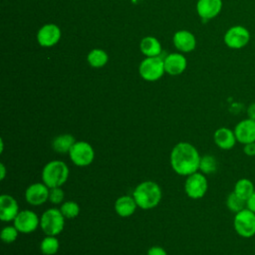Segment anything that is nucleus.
Listing matches in <instances>:
<instances>
[{"instance_id":"nucleus-35","label":"nucleus","mask_w":255,"mask_h":255,"mask_svg":"<svg viewBox=\"0 0 255 255\" xmlns=\"http://www.w3.org/2000/svg\"><path fill=\"white\" fill-rule=\"evenodd\" d=\"M0 142H1V147H0V152H3V148H4V142H3V139L1 138V140H0Z\"/></svg>"},{"instance_id":"nucleus-30","label":"nucleus","mask_w":255,"mask_h":255,"mask_svg":"<svg viewBox=\"0 0 255 255\" xmlns=\"http://www.w3.org/2000/svg\"><path fill=\"white\" fill-rule=\"evenodd\" d=\"M243 152L247 156H255V141L243 144Z\"/></svg>"},{"instance_id":"nucleus-5","label":"nucleus","mask_w":255,"mask_h":255,"mask_svg":"<svg viewBox=\"0 0 255 255\" xmlns=\"http://www.w3.org/2000/svg\"><path fill=\"white\" fill-rule=\"evenodd\" d=\"M233 227L240 237H253L255 235V213L247 207L235 213L233 218Z\"/></svg>"},{"instance_id":"nucleus-32","label":"nucleus","mask_w":255,"mask_h":255,"mask_svg":"<svg viewBox=\"0 0 255 255\" xmlns=\"http://www.w3.org/2000/svg\"><path fill=\"white\" fill-rule=\"evenodd\" d=\"M246 207L255 213V190L252 195L246 200Z\"/></svg>"},{"instance_id":"nucleus-4","label":"nucleus","mask_w":255,"mask_h":255,"mask_svg":"<svg viewBox=\"0 0 255 255\" xmlns=\"http://www.w3.org/2000/svg\"><path fill=\"white\" fill-rule=\"evenodd\" d=\"M65 226V216L60 208H49L40 217V227L46 235L56 236L60 234Z\"/></svg>"},{"instance_id":"nucleus-2","label":"nucleus","mask_w":255,"mask_h":255,"mask_svg":"<svg viewBox=\"0 0 255 255\" xmlns=\"http://www.w3.org/2000/svg\"><path fill=\"white\" fill-rule=\"evenodd\" d=\"M162 192L160 186L151 180H145L137 184L132 192L137 207L147 210L157 206L161 200Z\"/></svg>"},{"instance_id":"nucleus-20","label":"nucleus","mask_w":255,"mask_h":255,"mask_svg":"<svg viewBox=\"0 0 255 255\" xmlns=\"http://www.w3.org/2000/svg\"><path fill=\"white\" fill-rule=\"evenodd\" d=\"M75 142L76 139L72 134L62 133L53 138L52 148L58 153H69Z\"/></svg>"},{"instance_id":"nucleus-10","label":"nucleus","mask_w":255,"mask_h":255,"mask_svg":"<svg viewBox=\"0 0 255 255\" xmlns=\"http://www.w3.org/2000/svg\"><path fill=\"white\" fill-rule=\"evenodd\" d=\"M13 225L20 233L28 234L34 232L39 227L40 218L34 211L30 209L20 210L13 220Z\"/></svg>"},{"instance_id":"nucleus-23","label":"nucleus","mask_w":255,"mask_h":255,"mask_svg":"<svg viewBox=\"0 0 255 255\" xmlns=\"http://www.w3.org/2000/svg\"><path fill=\"white\" fill-rule=\"evenodd\" d=\"M60 247L59 240L56 236L46 235L40 243V251L44 255H54L58 252Z\"/></svg>"},{"instance_id":"nucleus-27","label":"nucleus","mask_w":255,"mask_h":255,"mask_svg":"<svg viewBox=\"0 0 255 255\" xmlns=\"http://www.w3.org/2000/svg\"><path fill=\"white\" fill-rule=\"evenodd\" d=\"M60 210L62 214L65 216V218L67 219H73L80 214L79 204L76 201H72V200L64 201L60 206Z\"/></svg>"},{"instance_id":"nucleus-17","label":"nucleus","mask_w":255,"mask_h":255,"mask_svg":"<svg viewBox=\"0 0 255 255\" xmlns=\"http://www.w3.org/2000/svg\"><path fill=\"white\" fill-rule=\"evenodd\" d=\"M137 204L134 198L129 195H123L115 202V211L121 217H128L135 212Z\"/></svg>"},{"instance_id":"nucleus-13","label":"nucleus","mask_w":255,"mask_h":255,"mask_svg":"<svg viewBox=\"0 0 255 255\" xmlns=\"http://www.w3.org/2000/svg\"><path fill=\"white\" fill-rule=\"evenodd\" d=\"M19 211L18 202L12 195L2 194L0 196V219L3 222L13 221Z\"/></svg>"},{"instance_id":"nucleus-11","label":"nucleus","mask_w":255,"mask_h":255,"mask_svg":"<svg viewBox=\"0 0 255 255\" xmlns=\"http://www.w3.org/2000/svg\"><path fill=\"white\" fill-rule=\"evenodd\" d=\"M50 188L42 181L30 184L25 190V199L32 206H39L49 200Z\"/></svg>"},{"instance_id":"nucleus-15","label":"nucleus","mask_w":255,"mask_h":255,"mask_svg":"<svg viewBox=\"0 0 255 255\" xmlns=\"http://www.w3.org/2000/svg\"><path fill=\"white\" fill-rule=\"evenodd\" d=\"M214 143L223 150H230L232 149L236 142V136L234 130L229 128H219L214 131L213 134Z\"/></svg>"},{"instance_id":"nucleus-26","label":"nucleus","mask_w":255,"mask_h":255,"mask_svg":"<svg viewBox=\"0 0 255 255\" xmlns=\"http://www.w3.org/2000/svg\"><path fill=\"white\" fill-rule=\"evenodd\" d=\"M226 206L231 212L235 214L246 207V201L239 197L234 191H232L226 198Z\"/></svg>"},{"instance_id":"nucleus-22","label":"nucleus","mask_w":255,"mask_h":255,"mask_svg":"<svg viewBox=\"0 0 255 255\" xmlns=\"http://www.w3.org/2000/svg\"><path fill=\"white\" fill-rule=\"evenodd\" d=\"M255 187H254V183L248 179V178H240L238 179L235 184H234V188L233 191L242 199H244L245 201L252 195V193L254 192Z\"/></svg>"},{"instance_id":"nucleus-14","label":"nucleus","mask_w":255,"mask_h":255,"mask_svg":"<svg viewBox=\"0 0 255 255\" xmlns=\"http://www.w3.org/2000/svg\"><path fill=\"white\" fill-rule=\"evenodd\" d=\"M61 38V31L55 24L44 25L37 34L38 43L43 47H51L58 43Z\"/></svg>"},{"instance_id":"nucleus-34","label":"nucleus","mask_w":255,"mask_h":255,"mask_svg":"<svg viewBox=\"0 0 255 255\" xmlns=\"http://www.w3.org/2000/svg\"><path fill=\"white\" fill-rule=\"evenodd\" d=\"M6 176V167L4 163H0V180H3Z\"/></svg>"},{"instance_id":"nucleus-28","label":"nucleus","mask_w":255,"mask_h":255,"mask_svg":"<svg viewBox=\"0 0 255 255\" xmlns=\"http://www.w3.org/2000/svg\"><path fill=\"white\" fill-rule=\"evenodd\" d=\"M19 233L20 232L17 230V228L14 225H8V226H5L1 230L0 237L4 243L10 244V243H13L17 239Z\"/></svg>"},{"instance_id":"nucleus-21","label":"nucleus","mask_w":255,"mask_h":255,"mask_svg":"<svg viewBox=\"0 0 255 255\" xmlns=\"http://www.w3.org/2000/svg\"><path fill=\"white\" fill-rule=\"evenodd\" d=\"M140 51L147 57H157L161 52V47L156 38L145 37L140 42Z\"/></svg>"},{"instance_id":"nucleus-16","label":"nucleus","mask_w":255,"mask_h":255,"mask_svg":"<svg viewBox=\"0 0 255 255\" xmlns=\"http://www.w3.org/2000/svg\"><path fill=\"white\" fill-rule=\"evenodd\" d=\"M222 8L221 0H198L196 10L198 15L205 20L216 17Z\"/></svg>"},{"instance_id":"nucleus-3","label":"nucleus","mask_w":255,"mask_h":255,"mask_svg":"<svg viewBox=\"0 0 255 255\" xmlns=\"http://www.w3.org/2000/svg\"><path fill=\"white\" fill-rule=\"evenodd\" d=\"M69 167L63 160L55 159L47 162L41 173L42 181L49 187H61L69 177Z\"/></svg>"},{"instance_id":"nucleus-19","label":"nucleus","mask_w":255,"mask_h":255,"mask_svg":"<svg viewBox=\"0 0 255 255\" xmlns=\"http://www.w3.org/2000/svg\"><path fill=\"white\" fill-rule=\"evenodd\" d=\"M173 43L178 50L182 52H190L195 48L196 41L190 32L182 30L174 34Z\"/></svg>"},{"instance_id":"nucleus-7","label":"nucleus","mask_w":255,"mask_h":255,"mask_svg":"<svg viewBox=\"0 0 255 255\" xmlns=\"http://www.w3.org/2000/svg\"><path fill=\"white\" fill-rule=\"evenodd\" d=\"M208 189V182L205 174L200 171H196L188 175L184 182V191L186 195L191 199L202 198Z\"/></svg>"},{"instance_id":"nucleus-29","label":"nucleus","mask_w":255,"mask_h":255,"mask_svg":"<svg viewBox=\"0 0 255 255\" xmlns=\"http://www.w3.org/2000/svg\"><path fill=\"white\" fill-rule=\"evenodd\" d=\"M64 198H65V191L62 189V187L50 188L49 201L52 204H55V205L62 204L64 202Z\"/></svg>"},{"instance_id":"nucleus-25","label":"nucleus","mask_w":255,"mask_h":255,"mask_svg":"<svg viewBox=\"0 0 255 255\" xmlns=\"http://www.w3.org/2000/svg\"><path fill=\"white\" fill-rule=\"evenodd\" d=\"M88 62L92 67H103L108 62V55L101 49H94L88 55Z\"/></svg>"},{"instance_id":"nucleus-8","label":"nucleus","mask_w":255,"mask_h":255,"mask_svg":"<svg viewBox=\"0 0 255 255\" xmlns=\"http://www.w3.org/2000/svg\"><path fill=\"white\" fill-rule=\"evenodd\" d=\"M164 72V61L159 57H147L139 65L141 78L148 82L158 80Z\"/></svg>"},{"instance_id":"nucleus-31","label":"nucleus","mask_w":255,"mask_h":255,"mask_svg":"<svg viewBox=\"0 0 255 255\" xmlns=\"http://www.w3.org/2000/svg\"><path fill=\"white\" fill-rule=\"evenodd\" d=\"M146 255H167V253L160 246H152L147 250Z\"/></svg>"},{"instance_id":"nucleus-6","label":"nucleus","mask_w":255,"mask_h":255,"mask_svg":"<svg viewBox=\"0 0 255 255\" xmlns=\"http://www.w3.org/2000/svg\"><path fill=\"white\" fill-rule=\"evenodd\" d=\"M68 154L71 161L80 167L90 165L95 159V150L93 146L84 140L76 141Z\"/></svg>"},{"instance_id":"nucleus-1","label":"nucleus","mask_w":255,"mask_h":255,"mask_svg":"<svg viewBox=\"0 0 255 255\" xmlns=\"http://www.w3.org/2000/svg\"><path fill=\"white\" fill-rule=\"evenodd\" d=\"M200 154L197 148L186 141L176 143L170 151V165L173 171L182 176H188L199 169Z\"/></svg>"},{"instance_id":"nucleus-9","label":"nucleus","mask_w":255,"mask_h":255,"mask_svg":"<svg viewBox=\"0 0 255 255\" xmlns=\"http://www.w3.org/2000/svg\"><path fill=\"white\" fill-rule=\"evenodd\" d=\"M250 32L241 25H236L229 28L224 35L225 45L234 50L244 48L250 41Z\"/></svg>"},{"instance_id":"nucleus-33","label":"nucleus","mask_w":255,"mask_h":255,"mask_svg":"<svg viewBox=\"0 0 255 255\" xmlns=\"http://www.w3.org/2000/svg\"><path fill=\"white\" fill-rule=\"evenodd\" d=\"M247 118L255 120V103H251L247 107Z\"/></svg>"},{"instance_id":"nucleus-12","label":"nucleus","mask_w":255,"mask_h":255,"mask_svg":"<svg viewBox=\"0 0 255 255\" xmlns=\"http://www.w3.org/2000/svg\"><path fill=\"white\" fill-rule=\"evenodd\" d=\"M233 130L237 141L241 144L255 141V120L244 119L236 124Z\"/></svg>"},{"instance_id":"nucleus-24","label":"nucleus","mask_w":255,"mask_h":255,"mask_svg":"<svg viewBox=\"0 0 255 255\" xmlns=\"http://www.w3.org/2000/svg\"><path fill=\"white\" fill-rule=\"evenodd\" d=\"M218 168L217 159L211 154H205L201 156L199 162V169L198 171L202 172L203 174H212Z\"/></svg>"},{"instance_id":"nucleus-18","label":"nucleus","mask_w":255,"mask_h":255,"mask_svg":"<svg viewBox=\"0 0 255 255\" xmlns=\"http://www.w3.org/2000/svg\"><path fill=\"white\" fill-rule=\"evenodd\" d=\"M186 68V59L180 54H170L164 60L165 72L169 75L175 76L181 74Z\"/></svg>"}]
</instances>
